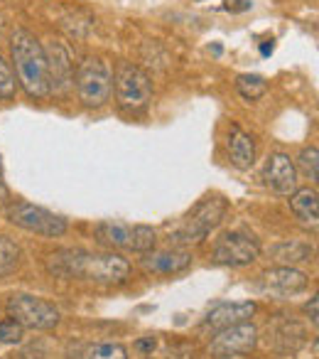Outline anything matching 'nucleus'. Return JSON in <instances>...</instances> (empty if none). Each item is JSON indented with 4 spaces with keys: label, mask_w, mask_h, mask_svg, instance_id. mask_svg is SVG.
Listing matches in <instances>:
<instances>
[{
    "label": "nucleus",
    "mask_w": 319,
    "mask_h": 359,
    "mask_svg": "<svg viewBox=\"0 0 319 359\" xmlns=\"http://www.w3.org/2000/svg\"><path fill=\"white\" fill-rule=\"evenodd\" d=\"M47 266L62 278L94 280V283H125L130 278V264L118 254L64 249L52 254Z\"/></svg>",
    "instance_id": "obj_1"
},
{
    "label": "nucleus",
    "mask_w": 319,
    "mask_h": 359,
    "mask_svg": "<svg viewBox=\"0 0 319 359\" xmlns=\"http://www.w3.org/2000/svg\"><path fill=\"white\" fill-rule=\"evenodd\" d=\"M10 57L15 65L17 84L25 89V94L32 99H45L52 89L50 74H47L45 47L40 45V40L20 27L10 37Z\"/></svg>",
    "instance_id": "obj_2"
},
{
    "label": "nucleus",
    "mask_w": 319,
    "mask_h": 359,
    "mask_svg": "<svg viewBox=\"0 0 319 359\" xmlns=\"http://www.w3.org/2000/svg\"><path fill=\"white\" fill-rule=\"evenodd\" d=\"M229 205L224 197H206L199 205L192 210V215L185 219V224L177 226L170 234V241L177 246H190V244H201L206 239L214 226H219L224 222Z\"/></svg>",
    "instance_id": "obj_3"
},
{
    "label": "nucleus",
    "mask_w": 319,
    "mask_h": 359,
    "mask_svg": "<svg viewBox=\"0 0 319 359\" xmlns=\"http://www.w3.org/2000/svg\"><path fill=\"white\" fill-rule=\"evenodd\" d=\"M76 91L84 106L101 109L113 94V72L99 57H86L76 67Z\"/></svg>",
    "instance_id": "obj_4"
},
{
    "label": "nucleus",
    "mask_w": 319,
    "mask_h": 359,
    "mask_svg": "<svg viewBox=\"0 0 319 359\" xmlns=\"http://www.w3.org/2000/svg\"><path fill=\"white\" fill-rule=\"evenodd\" d=\"M115 101L125 114H140L153 101V81L140 67L123 62L115 72Z\"/></svg>",
    "instance_id": "obj_5"
},
{
    "label": "nucleus",
    "mask_w": 319,
    "mask_h": 359,
    "mask_svg": "<svg viewBox=\"0 0 319 359\" xmlns=\"http://www.w3.org/2000/svg\"><path fill=\"white\" fill-rule=\"evenodd\" d=\"M8 315H10L13 323H17L22 330H52L59 325V310L55 303L45 298H37V295H13L8 300Z\"/></svg>",
    "instance_id": "obj_6"
},
{
    "label": "nucleus",
    "mask_w": 319,
    "mask_h": 359,
    "mask_svg": "<svg viewBox=\"0 0 319 359\" xmlns=\"http://www.w3.org/2000/svg\"><path fill=\"white\" fill-rule=\"evenodd\" d=\"M8 222L25 231H32V234L50 236V239L66 234V219H62L59 215L45 210V207L30 205V202L8 205Z\"/></svg>",
    "instance_id": "obj_7"
},
{
    "label": "nucleus",
    "mask_w": 319,
    "mask_h": 359,
    "mask_svg": "<svg viewBox=\"0 0 319 359\" xmlns=\"http://www.w3.org/2000/svg\"><path fill=\"white\" fill-rule=\"evenodd\" d=\"M258 256H260L258 239L253 234H246V231H229L214 246V261L221 266H231V269L255 264Z\"/></svg>",
    "instance_id": "obj_8"
},
{
    "label": "nucleus",
    "mask_w": 319,
    "mask_h": 359,
    "mask_svg": "<svg viewBox=\"0 0 319 359\" xmlns=\"http://www.w3.org/2000/svg\"><path fill=\"white\" fill-rule=\"evenodd\" d=\"M258 344V330L250 323H239L224 327L216 332V337L209 342V354L216 359H226V357H239V354H248L255 349Z\"/></svg>",
    "instance_id": "obj_9"
},
{
    "label": "nucleus",
    "mask_w": 319,
    "mask_h": 359,
    "mask_svg": "<svg viewBox=\"0 0 319 359\" xmlns=\"http://www.w3.org/2000/svg\"><path fill=\"white\" fill-rule=\"evenodd\" d=\"M263 180L275 195L290 197L297 190V168L288 153H273L265 160Z\"/></svg>",
    "instance_id": "obj_10"
},
{
    "label": "nucleus",
    "mask_w": 319,
    "mask_h": 359,
    "mask_svg": "<svg viewBox=\"0 0 319 359\" xmlns=\"http://www.w3.org/2000/svg\"><path fill=\"white\" fill-rule=\"evenodd\" d=\"M265 288L275 295H283V298H290V295H297L302 290H307L309 278L307 273L292 269V266H278V269L265 271Z\"/></svg>",
    "instance_id": "obj_11"
},
{
    "label": "nucleus",
    "mask_w": 319,
    "mask_h": 359,
    "mask_svg": "<svg viewBox=\"0 0 319 359\" xmlns=\"http://www.w3.org/2000/svg\"><path fill=\"white\" fill-rule=\"evenodd\" d=\"M255 308H258V305L250 303V300H246V303H219L206 313L204 325L219 332V330L231 327V325L248 323L255 315Z\"/></svg>",
    "instance_id": "obj_12"
},
{
    "label": "nucleus",
    "mask_w": 319,
    "mask_h": 359,
    "mask_svg": "<svg viewBox=\"0 0 319 359\" xmlns=\"http://www.w3.org/2000/svg\"><path fill=\"white\" fill-rule=\"evenodd\" d=\"M140 266H143L148 273H160V276H172V273H182L192 266V254L190 251H157V254H145L140 259Z\"/></svg>",
    "instance_id": "obj_13"
},
{
    "label": "nucleus",
    "mask_w": 319,
    "mask_h": 359,
    "mask_svg": "<svg viewBox=\"0 0 319 359\" xmlns=\"http://www.w3.org/2000/svg\"><path fill=\"white\" fill-rule=\"evenodd\" d=\"M45 57H47V74H50V89L66 91L71 84V62L66 50L59 42H55L45 52Z\"/></svg>",
    "instance_id": "obj_14"
},
{
    "label": "nucleus",
    "mask_w": 319,
    "mask_h": 359,
    "mask_svg": "<svg viewBox=\"0 0 319 359\" xmlns=\"http://www.w3.org/2000/svg\"><path fill=\"white\" fill-rule=\"evenodd\" d=\"M229 155L239 170H248L255 163V140L239 126H231L229 130Z\"/></svg>",
    "instance_id": "obj_15"
},
{
    "label": "nucleus",
    "mask_w": 319,
    "mask_h": 359,
    "mask_svg": "<svg viewBox=\"0 0 319 359\" xmlns=\"http://www.w3.org/2000/svg\"><path fill=\"white\" fill-rule=\"evenodd\" d=\"M290 210L297 217L302 224L317 226V215H319V202H317V190L314 187H297L290 195Z\"/></svg>",
    "instance_id": "obj_16"
},
{
    "label": "nucleus",
    "mask_w": 319,
    "mask_h": 359,
    "mask_svg": "<svg viewBox=\"0 0 319 359\" xmlns=\"http://www.w3.org/2000/svg\"><path fill=\"white\" fill-rule=\"evenodd\" d=\"M96 236L104 246H111V249H128L133 246V226L123 224V222H101L96 226Z\"/></svg>",
    "instance_id": "obj_17"
},
{
    "label": "nucleus",
    "mask_w": 319,
    "mask_h": 359,
    "mask_svg": "<svg viewBox=\"0 0 319 359\" xmlns=\"http://www.w3.org/2000/svg\"><path fill=\"white\" fill-rule=\"evenodd\" d=\"M270 256H273L278 264L292 266V264H299V261L312 259V246L299 244V241H283V244H275L273 249H270Z\"/></svg>",
    "instance_id": "obj_18"
},
{
    "label": "nucleus",
    "mask_w": 319,
    "mask_h": 359,
    "mask_svg": "<svg viewBox=\"0 0 319 359\" xmlns=\"http://www.w3.org/2000/svg\"><path fill=\"white\" fill-rule=\"evenodd\" d=\"M17 266H20V246L10 236L0 234V278L15 273Z\"/></svg>",
    "instance_id": "obj_19"
},
{
    "label": "nucleus",
    "mask_w": 319,
    "mask_h": 359,
    "mask_svg": "<svg viewBox=\"0 0 319 359\" xmlns=\"http://www.w3.org/2000/svg\"><path fill=\"white\" fill-rule=\"evenodd\" d=\"M79 359H128V349L118 342H96L86 344Z\"/></svg>",
    "instance_id": "obj_20"
},
{
    "label": "nucleus",
    "mask_w": 319,
    "mask_h": 359,
    "mask_svg": "<svg viewBox=\"0 0 319 359\" xmlns=\"http://www.w3.org/2000/svg\"><path fill=\"white\" fill-rule=\"evenodd\" d=\"M236 91H239L241 99L258 101L260 96H265V91H268V81L260 74H241L239 79H236Z\"/></svg>",
    "instance_id": "obj_21"
},
{
    "label": "nucleus",
    "mask_w": 319,
    "mask_h": 359,
    "mask_svg": "<svg viewBox=\"0 0 319 359\" xmlns=\"http://www.w3.org/2000/svg\"><path fill=\"white\" fill-rule=\"evenodd\" d=\"M297 168L302 170V175L309 180V182H317V175H319V150L314 145L304 148L297 158Z\"/></svg>",
    "instance_id": "obj_22"
},
{
    "label": "nucleus",
    "mask_w": 319,
    "mask_h": 359,
    "mask_svg": "<svg viewBox=\"0 0 319 359\" xmlns=\"http://www.w3.org/2000/svg\"><path fill=\"white\" fill-rule=\"evenodd\" d=\"M155 249V231L145 224L133 226V246L130 251H138V254H148Z\"/></svg>",
    "instance_id": "obj_23"
},
{
    "label": "nucleus",
    "mask_w": 319,
    "mask_h": 359,
    "mask_svg": "<svg viewBox=\"0 0 319 359\" xmlns=\"http://www.w3.org/2000/svg\"><path fill=\"white\" fill-rule=\"evenodd\" d=\"M15 96V74L10 72L8 62L0 55V101L13 99Z\"/></svg>",
    "instance_id": "obj_24"
},
{
    "label": "nucleus",
    "mask_w": 319,
    "mask_h": 359,
    "mask_svg": "<svg viewBox=\"0 0 319 359\" xmlns=\"http://www.w3.org/2000/svg\"><path fill=\"white\" fill-rule=\"evenodd\" d=\"M22 339V327L13 320L0 323V344H17Z\"/></svg>",
    "instance_id": "obj_25"
},
{
    "label": "nucleus",
    "mask_w": 319,
    "mask_h": 359,
    "mask_svg": "<svg viewBox=\"0 0 319 359\" xmlns=\"http://www.w3.org/2000/svg\"><path fill=\"white\" fill-rule=\"evenodd\" d=\"M10 205V190L6 185V177H3V160H0V207Z\"/></svg>",
    "instance_id": "obj_26"
},
{
    "label": "nucleus",
    "mask_w": 319,
    "mask_h": 359,
    "mask_svg": "<svg viewBox=\"0 0 319 359\" xmlns=\"http://www.w3.org/2000/svg\"><path fill=\"white\" fill-rule=\"evenodd\" d=\"M317 303H319V300H317V295H314V298L309 300L307 305H304V313L309 315V320H312V325H317Z\"/></svg>",
    "instance_id": "obj_27"
},
{
    "label": "nucleus",
    "mask_w": 319,
    "mask_h": 359,
    "mask_svg": "<svg viewBox=\"0 0 319 359\" xmlns=\"http://www.w3.org/2000/svg\"><path fill=\"white\" fill-rule=\"evenodd\" d=\"M236 6H229V11H234V13H243V11H250V6L253 3H248V0H234Z\"/></svg>",
    "instance_id": "obj_28"
},
{
    "label": "nucleus",
    "mask_w": 319,
    "mask_h": 359,
    "mask_svg": "<svg viewBox=\"0 0 319 359\" xmlns=\"http://www.w3.org/2000/svg\"><path fill=\"white\" fill-rule=\"evenodd\" d=\"M275 52V42L273 40H265L263 45H260V55L263 57H270Z\"/></svg>",
    "instance_id": "obj_29"
},
{
    "label": "nucleus",
    "mask_w": 319,
    "mask_h": 359,
    "mask_svg": "<svg viewBox=\"0 0 319 359\" xmlns=\"http://www.w3.org/2000/svg\"><path fill=\"white\" fill-rule=\"evenodd\" d=\"M138 347H155V342H153V339H150V342H138Z\"/></svg>",
    "instance_id": "obj_30"
}]
</instances>
